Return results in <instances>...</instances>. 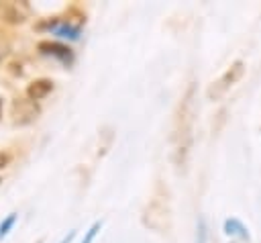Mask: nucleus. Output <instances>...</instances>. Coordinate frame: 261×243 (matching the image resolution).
Segmentation results:
<instances>
[{"label":"nucleus","instance_id":"f257e3e1","mask_svg":"<svg viewBox=\"0 0 261 243\" xmlns=\"http://www.w3.org/2000/svg\"><path fill=\"white\" fill-rule=\"evenodd\" d=\"M192 125H194V88L186 92L177 106V114L173 120V159L177 165H184L192 145Z\"/></svg>","mask_w":261,"mask_h":243},{"label":"nucleus","instance_id":"f03ea898","mask_svg":"<svg viewBox=\"0 0 261 243\" xmlns=\"http://www.w3.org/2000/svg\"><path fill=\"white\" fill-rule=\"evenodd\" d=\"M243 76V63L241 61H237L234 65H230L224 74H222V78H218L214 84H212V88L208 90V96H214V98H218V96H222L239 78Z\"/></svg>","mask_w":261,"mask_h":243},{"label":"nucleus","instance_id":"7ed1b4c3","mask_svg":"<svg viewBox=\"0 0 261 243\" xmlns=\"http://www.w3.org/2000/svg\"><path fill=\"white\" fill-rule=\"evenodd\" d=\"M35 114H37V106L33 104V100H24V98L14 100V104H12L14 123H29Z\"/></svg>","mask_w":261,"mask_h":243},{"label":"nucleus","instance_id":"20e7f679","mask_svg":"<svg viewBox=\"0 0 261 243\" xmlns=\"http://www.w3.org/2000/svg\"><path fill=\"white\" fill-rule=\"evenodd\" d=\"M53 90V80L49 78H39V80H33L29 86H27V96L29 100H43L47 94H51Z\"/></svg>","mask_w":261,"mask_h":243},{"label":"nucleus","instance_id":"39448f33","mask_svg":"<svg viewBox=\"0 0 261 243\" xmlns=\"http://www.w3.org/2000/svg\"><path fill=\"white\" fill-rule=\"evenodd\" d=\"M0 16L8 22H22L24 20V12L14 2H0Z\"/></svg>","mask_w":261,"mask_h":243},{"label":"nucleus","instance_id":"423d86ee","mask_svg":"<svg viewBox=\"0 0 261 243\" xmlns=\"http://www.w3.org/2000/svg\"><path fill=\"white\" fill-rule=\"evenodd\" d=\"M39 49H49L47 53H51V55H57L59 59H63V61H67L69 57H71V53H69V49L67 47H63V45H59V43H39Z\"/></svg>","mask_w":261,"mask_h":243},{"label":"nucleus","instance_id":"0eeeda50","mask_svg":"<svg viewBox=\"0 0 261 243\" xmlns=\"http://www.w3.org/2000/svg\"><path fill=\"white\" fill-rule=\"evenodd\" d=\"M14 221H16V214L12 212V214H10V216H8V218H6V221H4L2 225H0V237H4V235L8 233V229H10L12 225H14Z\"/></svg>","mask_w":261,"mask_h":243},{"label":"nucleus","instance_id":"6e6552de","mask_svg":"<svg viewBox=\"0 0 261 243\" xmlns=\"http://www.w3.org/2000/svg\"><path fill=\"white\" fill-rule=\"evenodd\" d=\"M98 229H100V223H94V225H92V229L88 231V235H86V239H84L82 243H92V239H94V235H96V231H98Z\"/></svg>","mask_w":261,"mask_h":243},{"label":"nucleus","instance_id":"1a4fd4ad","mask_svg":"<svg viewBox=\"0 0 261 243\" xmlns=\"http://www.w3.org/2000/svg\"><path fill=\"white\" fill-rule=\"evenodd\" d=\"M8 51H10V47H8V43H4V41H0V63L8 57Z\"/></svg>","mask_w":261,"mask_h":243},{"label":"nucleus","instance_id":"9d476101","mask_svg":"<svg viewBox=\"0 0 261 243\" xmlns=\"http://www.w3.org/2000/svg\"><path fill=\"white\" fill-rule=\"evenodd\" d=\"M8 163H10V153L8 151H0V167H4Z\"/></svg>","mask_w":261,"mask_h":243},{"label":"nucleus","instance_id":"9b49d317","mask_svg":"<svg viewBox=\"0 0 261 243\" xmlns=\"http://www.w3.org/2000/svg\"><path fill=\"white\" fill-rule=\"evenodd\" d=\"M73 235H75V231H71V233H69V235H67V237H65V239L61 241V243H69V241L73 239Z\"/></svg>","mask_w":261,"mask_h":243},{"label":"nucleus","instance_id":"f8f14e48","mask_svg":"<svg viewBox=\"0 0 261 243\" xmlns=\"http://www.w3.org/2000/svg\"><path fill=\"white\" fill-rule=\"evenodd\" d=\"M0 116H2V98H0Z\"/></svg>","mask_w":261,"mask_h":243}]
</instances>
